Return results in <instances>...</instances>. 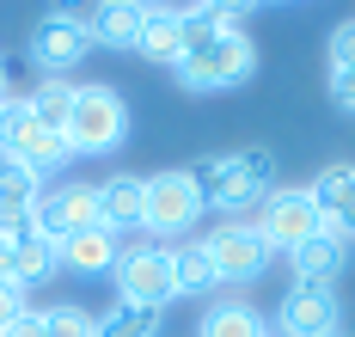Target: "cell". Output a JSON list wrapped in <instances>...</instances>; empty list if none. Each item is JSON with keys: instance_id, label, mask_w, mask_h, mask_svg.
Returning <instances> with one entry per match:
<instances>
[{"instance_id": "cell-1", "label": "cell", "mask_w": 355, "mask_h": 337, "mask_svg": "<svg viewBox=\"0 0 355 337\" xmlns=\"http://www.w3.org/2000/svg\"><path fill=\"white\" fill-rule=\"evenodd\" d=\"M184 92H233L257 74V43L239 25H214L209 12L184 19V62L172 68Z\"/></svg>"}, {"instance_id": "cell-2", "label": "cell", "mask_w": 355, "mask_h": 337, "mask_svg": "<svg viewBox=\"0 0 355 337\" xmlns=\"http://www.w3.org/2000/svg\"><path fill=\"white\" fill-rule=\"evenodd\" d=\"M196 184H202V202L220 209L227 221H245V209L257 215L263 196L276 190V153L270 148H239V153H209L196 166Z\"/></svg>"}, {"instance_id": "cell-3", "label": "cell", "mask_w": 355, "mask_h": 337, "mask_svg": "<svg viewBox=\"0 0 355 337\" xmlns=\"http://www.w3.org/2000/svg\"><path fill=\"white\" fill-rule=\"evenodd\" d=\"M62 141H68L73 159L116 153L129 141V105H123V92H116V86H98V80L73 86V111H68V123H62Z\"/></svg>"}, {"instance_id": "cell-4", "label": "cell", "mask_w": 355, "mask_h": 337, "mask_svg": "<svg viewBox=\"0 0 355 337\" xmlns=\"http://www.w3.org/2000/svg\"><path fill=\"white\" fill-rule=\"evenodd\" d=\"M209 215V202H202V184H196V172H184V166H172V172H153L147 178V239H184L190 227Z\"/></svg>"}, {"instance_id": "cell-5", "label": "cell", "mask_w": 355, "mask_h": 337, "mask_svg": "<svg viewBox=\"0 0 355 337\" xmlns=\"http://www.w3.org/2000/svg\"><path fill=\"white\" fill-rule=\"evenodd\" d=\"M172 252L178 245H159V239H141V245H129L116 270H110V282H116V300L123 306H166L178 295V270H172Z\"/></svg>"}, {"instance_id": "cell-6", "label": "cell", "mask_w": 355, "mask_h": 337, "mask_svg": "<svg viewBox=\"0 0 355 337\" xmlns=\"http://www.w3.org/2000/svg\"><path fill=\"white\" fill-rule=\"evenodd\" d=\"M257 233L270 239V252H294L313 233H324V215H319V202H313V190L306 184H276L263 196V209H257Z\"/></svg>"}, {"instance_id": "cell-7", "label": "cell", "mask_w": 355, "mask_h": 337, "mask_svg": "<svg viewBox=\"0 0 355 337\" xmlns=\"http://www.w3.org/2000/svg\"><path fill=\"white\" fill-rule=\"evenodd\" d=\"M202 245H209V258H214V276L233 282V288L257 282L270 270V258H276L270 239L257 233V221H220L214 233H202Z\"/></svg>"}, {"instance_id": "cell-8", "label": "cell", "mask_w": 355, "mask_h": 337, "mask_svg": "<svg viewBox=\"0 0 355 337\" xmlns=\"http://www.w3.org/2000/svg\"><path fill=\"white\" fill-rule=\"evenodd\" d=\"M31 221L43 239H73V233H86V227H98V184H86V178H68V184H49L37 196Z\"/></svg>"}, {"instance_id": "cell-9", "label": "cell", "mask_w": 355, "mask_h": 337, "mask_svg": "<svg viewBox=\"0 0 355 337\" xmlns=\"http://www.w3.org/2000/svg\"><path fill=\"white\" fill-rule=\"evenodd\" d=\"M0 153L25 159L31 172H55V166H68V159H73V153H68V141H62V129H49V123H43V116L31 111V98H12V116H6Z\"/></svg>"}, {"instance_id": "cell-10", "label": "cell", "mask_w": 355, "mask_h": 337, "mask_svg": "<svg viewBox=\"0 0 355 337\" xmlns=\"http://www.w3.org/2000/svg\"><path fill=\"white\" fill-rule=\"evenodd\" d=\"M86 49H92V31H80V25H68V19H55V12H43L31 25V37H25V55H31L37 80H68L80 62H86Z\"/></svg>"}, {"instance_id": "cell-11", "label": "cell", "mask_w": 355, "mask_h": 337, "mask_svg": "<svg viewBox=\"0 0 355 337\" xmlns=\"http://www.w3.org/2000/svg\"><path fill=\"white\" fill-rule=\"evenodd\" d=\"M337 295L331 288H319V282H294L282 295V306H276V325L270 331L276 337H337Z\"/></svg>"}, {"instance_id": "cell-12", "label": "cell", "mask_w": 355, "mask_h": 337, "mask_svg": "<svg viewBox=\"0 0 355 337\" xmlns=\"http://www.w3.org/2000/svg\"><path fill=\"white\" fill-rule=\"evenodd\" d=\"M98 227H110V233H147V178L110 172L98 184Z\"/></svg>"}, {"instance_id": "cell-13", "label": "cell", "mask_w": 355, "mask_h": 337, "mask_svg": "<svg viewBox=\"0 0 355 337\" xmlns=\"http://www.w3.org/2000/svg\"><path fill=\"white\" fill-rule=\"evenodd\" d=\"M306 190H313V202H319L324 227H331V233H343V239L355 245V166L331 159V166H324Z\"/></svg>"}, {"instance_id": "cell-14", "label": "cell", "mask_w": 355, "mask_h": 337, "mask_svg": "<svg viewBox=\"0 0 355 337\" xmlns=\"http://www.w3.org/2000/svg\"><path fill=\"white\" fill-rule=\"evenodd\" d=\"M288 263H294V282H319V288H331V282L349 270V239L324 227V233H313L306 245H294Z\"/></svg>"}, {"instance_id": "cell-15", "label": "cell", "mask_w": 355, "mask_h": 337, "mask_svg": "<svg viewBox=\"0 0 355 337\" xmlns=\"http://www.w3.org/2000/svg\"><path fill=\"white\" fill-rule=\"evenodd\" d=\"M55 252H62V270H80V276L116 270V258H123V245H116V233H110V227H86V233L62 239Z\"/></svg>"}, {"instance_id": "cell-16", "label": "cell", "mask_w": 355, "mask_h": 337, "mask_svg": "<svg viewBox=\"0 0 355 337\" xmlns=\"http://www.w3.org/2000/svg\"><path fill=\"white\" fill-rule=\"evenodd\" d=\"M135 55H141V62H159V68H178V62H184V19L147 6L141 37H135Z\"/></svg>"}, {"instance_id": "cell-17", "label": "cell", "mask_w": 355, "mask_h": 337, "mask_svg": "<svg viewBox=\"0 0 355 337\" xmlns=\"http://www.w3.org/2000/svg\"><path fill=\"white\" fill-rule=\"evenodd\" d=\"M141 19H147L141 0H98L92 43H105V49H135V37H141Z\"/></svg>"}, {"instance_id": "cell-18", "label": "cell", "mask_w": 355, "mask_h": 337, "mask_svg": "<svg viewBox=\"0 0 355 337\" xmlns=\"http://www.w3.org/2000/svg\"><path fill=\"white\" fill-rule=\"evenodd\" d=\"M37 196H43V172H31L12 153H0V215H31Z\"/></svg>"}, {"instance_id": "cell-19", "label": "cell", "mask_w": 355, "mask_h": 337, "mask_svg": "<svg viewBox=\"0 0 355 337\" xmlns=\"http://www.w3.org/2000/svg\"><path fill=\"white\" fill-rule=\"evenodd\" d=\"M263 331H270L263 313L245 306V300H220V306L202 313V325H196V337H263Z\"/></svg>"}, {"instance_id": "cell-20", "label": "cell", "mask_w": 355, "mask_h": 337, "mask_svg": "<svg viewBox=\"0 0 355 337\" xmlns=\"http://www.w3.org/2000/svg\"><path fill=\"white\" fill-rule=\"evenodd\" d=\"M172 270H178V295H209V288H220L214 258H209V245H202V239L178 245V252H172Z\"/></svg>"}, {"instance_id": "cell-21", "label": "cell", "mask_w": 355, "mask_h": 337, "mask_svg": "<svg viewBox=\"0 0 355 337\" xmlns=\"http://www.w3.org/2000/svg\"><path fill=\"white\" fill-rule=\"evenodd\" d=\"M62 270V252H55V239H25L19 245V258H12V288H37V282H49Z\"/></svg>"}, {"instance_id": "cell-22", "label": "cell", "mask_w": 355, "mask_h": 337, "mask_svg": "<svg viewBox=\"0 0 355 337\" xmlns=\"http://www.w3.org/2000/svg\"><path fill=\"white\" fill-rule=\"evenodd\" d=\"M98 337H159V306H110L98 319Z\"/></svg>"}, {"instance_id": "cell-23", "label": "cell", "mask_w": 355, "mask_h": 337, "mask_svg": "<svg viewBox=\"0 0 355 337\" xmlns=\"http://www.w3.org/2000/svg\"><path fill=\"white\" fill-rule=\"evenodd\" d=\"M31 111L43 116V123H49V129H62V123H68V111H73V80H37L31 86Z\"/></svg>"}, {"instance_id": "cell-24", "label": "cell", "mask_w": 355, "mask_h": 337, "mask_svg": "<svg viewBox=\"0 0 355 337\" xmlns=\"http://www.w3.org/2000/svg\"><path fill=\"white\" fill-rule=\"evenodd\" d=\"M43 319H49V337H98V319H92L86 306H73V300L49 306Z\"/></svg>"}, {"instance_id": "cell-25", "label": "cell", "mask_w": 355, "mask_h": 337, "mask_svg": "<svg viewBox=\"0 0 355 337\" xmlns=\"http://www.w3.org/2000/svg\"><path fill=\"white\" fill-rule=\"evenodd\" d=\"M324 55H331V74H355V19L331 31V43H324Z\"/></svg>"}, {"instance_id": "cell-26", "label": "cell", "mask_w": 355, "mask_h": 337, "mask_svg": "<svg viewBox=\"0 0 355 337\" xmlns=\"http://www.w3.org/2000/svg\"><path fill=\"white\" fill-rule=\"evenodd\" d=\"M43 12H55V19H68L80 31H92V19H98V0H49Z\"/></svg>"}, {"instance_id": "cell-27", "label": "cell", "mask_w": 355, "mask_h": 337, "mask_svg": "<svg viewBox=\"0 0 355 337\" xmlns=\"http://www.w3.org/2000/svg\"><path fill=\"white\" fill-rule=\"evenodd\" d=\"M202 6H209V19H214V25H239L251 6H257V0H202Z\"/></svg>"}, {"instance_id": "cell-28", "label": "cell", "mask_w": 355, "mask_h": 337, "mask_svg": "<svg viewBox=\"0 0 355 337\" xmlns=\"http://www.w3.org/2000/svg\"><path fill=\"white\" fill-rule=\"evenodd\" d=\"M25 313V288H12V282H0V337L12 331V319Z\"/></svg>"}, {"instance_id": "cell-29", "label": "cell", "mask_w": 355, "mask_h": 337, "mask_svg": "<svg viewBox=\"0 0 355 337\" xmlns=\"http://www.w3.org/2000/svg\"><path fill=\"white\" fill-rule=\"evenodd\" d=\"M6 337H49V319H43L37 306H25V313L12 319V331H6Z\"/></svg>"}, {"instance_id": "cell-30", "label": "cell", "mask_w": 355, "mask_h": 337, "mask_svg": "<svg viewBox=\"0 0 355 337\" xmlns=\"http://www.w3.org/2000/svg\"><path fill=\"white\" fill-rule=\"evenodd\" d=\"M331 105L355 116V74H331Z\"/></svg>"}, {"instance_id": "cell-31", "label": "cell", "mask_w": 355, "mask_h": 337, "mask_svg": "<svg viewBox=\"0 0 355 337\" xmlns=\"http://www.w3.org/2000/svg\"><path fill=\"white\" fill-rule=\"evenodd\" d=\"M12 258H19V245H12V239H0V282H12Z\"/></svg>"}, {"instance_id": "cell-32", "label": "cell", "mask_w": 355, "mask_h": 337, "mask_svg": "<svg viewBox=\"0 0 355 337\" xmlns=\"http://www.w3.org/2000/svg\"><path fill=\"white\" fill-rule=\"evenodd\" d=\"M6 116H12V92L0 98V135H6Z\"/></svg>"}, {"instance_id": "cell-33", "label": "cell", "mask_w": 355, "mask_h": 337, "mask_svg": "<svg viewBox=\"0 0 355 337\" xmlns=\"http://www.w3.org/2000/svg\"><path fill=\"white\" fill-rule=\"evenodd\" d=\"M0 98H6V55H0Z\"/></svg>"}, {"instance_id": "cell-34", "label": "cell", "mask_w": 355, "mask_h": 337, "mask_svg": "<svg viewBox=\"0 0 355 337\" xmlns=\"http://www.w3.org/2000/svg\"><path fill=\"white\" fill-rule=\"evenodd\" d=\"M141 6H159V0H141Z\"/></svg>"}, {"instance_id": "cell-35", "label": "cell", "mask_w": 355, "mask_h": 337, "mask_svg": "<svg viewBox=\"0 0 355 337\" xmlns=\"http://www.w3.org/2000/svg\"><path fill=\"white\" fill-rule=\"evenodd\" d=\"M263 337H276V331H263Z\"/></svg>"}]
</instances>
